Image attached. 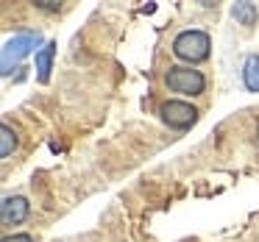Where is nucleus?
I'll list each match as a JSON object with an SVG mask.
<instances>
[{"mask_svg":"<svg viewBox=\"0 0 259 242\" xmlns=\"http://www.w3.org/2000/svg\"><path fill=\"white\" fill-rule=\"evenodd\" d=\"M159 114H162V120L170 125V128H190V125L198 120V109L192 106V103H187V101H167V103H162Z\"/></svg>","mask_w":259,"mask_h":242,"instance_id":"20e7f679","label":"nucleus"},{"mask_svg":"<svg viewBox=\"0 0 259 242\" xmlns=\"http://www.w3.org/2000/svg\"><path fill=\"white\" fill-rule=\"evenodd\" d=\"M14 148H17V134L12 131V125L3 123V125H0V156L9 159Z\"/></svg>","mask_w":259,"mask_h":242,"instance_id":"1a4fd4ad","label":"nucleus"},{"mask_svg":"<svg viewBox=\"0 0 259 242\" xmlns=\"http://www.w3.org/2000/svg\"><path fill=\"white\" fill-rule=\"evenodd\" d=\"M242 84L248 92H259V53H248L242 59Z\"/></svg>","mask_w":259,"mask_h":242,"instance_id":"423d86ee","label":"nucleus"},{"mask_svg":"<svg viewBox=\"0 0 259 242\" xmlns=\"http://www.w3.org/2000/svg\"><path fill=\"white\" fill-rule=\"evenodd\" d=\"M231 17L237 20V25L251 28V25L256 23V17H259V9L253 6V3H234V6H231Z\"/></svg>","mask_w":259,"mask_h":242,"instance_id":"0eeeda50","label":"nucleus"},{"mask_svg":"<svg viewBox=\"0 0 259 242\" xmlns=\"http://www.w3.org/2000/svg\"><path fill=\"white\" fill-rule=\"evenodd\" d=\"M164 86L170 92H179V95L187 98H195L206 89V78H203L201 70H192V67H170L164 73Z\"/></svg>","mask_w":259,"mask_h":242,"instance_id":"f03ea898","label":"nucleus"},{"mask_svg":"<svg viewBox=\"0 0 259 242\" xmlns=\"http://www.w3.org/2000/svg\"><path fill=\"white\" fill-rule=\"evenodd\" d=\"M39 39L42 36L34 34V31H25V34H17L14 39H9L6 47H3V75L12 73V70L17 67V64L23 62L36 45H39Z\"/></svg>","mask_w":259,"mask_h":242,"instance_id":"7ed1b4c3","label":"nucleus"},{"mask_svg":"<svg viewBox=\"0 0 259 242\" xmlns=\"http://www.w3.org/2000/svg\"><path fill=\"white\" fill-rule=\"evenodd\" d=\"M3 242H34L31 234H12V236H3Z\"/></svg>","mask_w":259,"mask_h":242,"instance_id":"9d476101","label":"nucleus"},{"mask_svg":"<svg viewBox=\"0 0 259 242\" xmlns=\"http://www.w3.org/2000/svg\"><path fill=\"white\" fill-rule=\"evenodd\" d=\"M31 212V203L25 201L23 195H9L3 198V206H0V217H3V223L6 225H17L23 223L25 217H28Z\"/></svg>","mask_w":259,"mask_h":242,"instance_id":"39448f33","label":"nucleus"},{"mask_svg":"<svg viewBox=\"0 0 259 242\" xmlns=\"http://www.w3.org/2000/svg\"><path fill=\"white\" fill-rule=\"evenodd\" d=\"M39 9H45V12H59V3H53V0H42V3H36Z\"/></svg>","mask_w":259,"mask_h":242,"instance_id":"9b49d317","label":"nucleus"},{"mask_svg":"<svg viewBox=\"0 0 259 242\" xmlns=\"http://www.w3.org/2000/svg\"><path fill=\"white\" fill-rule=\"evenodd\" d=\"M53 53H56V45L53 42H48L45 47H42L39 53H36V70H39V81L45 84L48 78H51V64H53Z\"/></svg>","mask_w":259,"mask_h":242,"instance_id":"6e6552de","label":"nucleus"},{"mask_svg":"<svg viewBox=\"0 0 259 242\" xmlns=\"http://www.w3.org/2000/svg\"><path fill=\"white\" fill-rule=\"evenodd\" d=\"M209 34L206 31H198V28H190V31H181L179 36L173 39V53L184 62H203L209 56Z\"/></svg>","mask_w":259,"mask_h":242,"instance_id":"f257e3e1","label":"nucleus"}]
</instances>
